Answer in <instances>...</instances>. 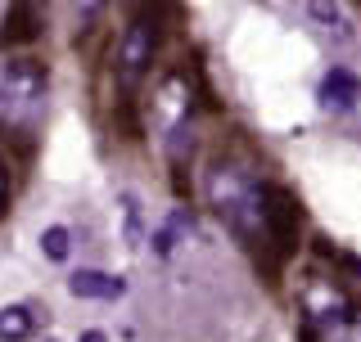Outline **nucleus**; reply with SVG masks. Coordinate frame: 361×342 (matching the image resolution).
Masks as SVG:
<instances>
[{
    "instance_id": "1a4fd4ad",
    "label": "nucleus",
    "mask_w": 361,
    "mask_h": 342,
    "mask_svg": "<svg viewBox=\"0 0 361 342\" xmlns=\"http://www.w3.org/2000/svg\"><path fill=\"white\" fill-rule=\"evenodd\" d=\"M32 334V311L27 306H5L0 311V342H27Z\"/></svg>"
},
{
    "instance_id": "9d476101",
    "label": "nucleus",
    "mask_w": 361,
    "mask_h": 342,
    "mask_svg": "<svg viewBox=\"0 0 361 342\" xmlns=\"http://www.w3.org/2000/svg\"><path fill=\"white\" fill-rule=\"evenodd\" d=\"M68 248H73V234H68L63 225H50V230L41 234V253L50 257V261H63V257H68Z\"/></svg>"
},
{
    "instance_id": "f257e3e1",
    "label": "nucleus",
    "mask_w": 361,
    "mask_h": 342,
    "mask_svg": "<svg viewBox=\"0 0 361 342\" xmlns=\"http://www.w3.org/2000/svg\"><path fill=\"white\" fill-rule=\"evenodd\" d=\"M267 185L271 180H257V171L235 163V158H212L208 176H203L208 203L226 221V230L244 248H262V253H267Z\"/></svg>"
},
{
    "instance_id": "20e7f679",
    "label": "nucleus",
    "mask_w": 361,
    "mask_h": 342,
    "mask_svg": "<svg viewBox=\"0 0 361 342\" xmlns=\"http://www.w3.org/2000/svg\"><path fill=\"white\" fill-rule=\"evenodd\" d=\"M298 230H302V203L289 185H267V248L271 261H289L298 253Z\"/></svg>"
},
{
    "instance_id": "f03ea898",
    "label": "nucleus",
    "mask_w": 361,
    "mask_h": 342,
    "mask_svg": "<svg viewBox=\"0 0 361 342\" xmlns=\"http://www.w3.org/2000/svg\"><path fill=\"white\" fill-rule=\"evenodd\" d=\"M50 72L37 59H9L0 63V131L5 135H32L45 113Z\"/></svg>"
},
{
    "instance_id": "39448f33",
    "label": "nucleus",
    "mask_w": 361,
    "mask_h": 342,
    "mask_svg": "<svg viewBox=\"0 0 361 342\" xmlns=\"http://www.w3.org/2000/svg\"><path fill=\"white\" fill-rule=\"evenodd\" d=\"M302 338H307V342H361V311H357V306L312 311Z\"/></svg>"
},
{
    "instance_id": "7ed1b4c3",
    "label": "nucleus",
    "mask_w": 361,
    "mask_h": 342,
    "mask_svg": "<svg viewBox=\"0 0 361 342\" xmlns=\"http://www.w3.org/2000/svg\"><path fill=\"white\" fill-rule=\"evenodd\" d=\"M154 54H158V18L149 9H135L118 37V63H113V77L127 95L145 82V72L154 68Z\"/></svg>"
},
{
    "instance_id": "6e6552de",
    "label": "nucleus",
    "mask_w": 361,
    "mask_h": 342,
    "mask_svg": "<svg viewBox=\"0 0 361 342\" xmlns=\"http://www.w3.org/2000/svg\"><path fill=\"white\" fill-rule=\"evenodd\" d=\"M68 293H73V298L113 302V298L127 293V279H122V275H104V270H73V275H68Z\"/></svg>"
},
{
    "instance_id": "ddd939ff",
    "label": "nucleus",
    "mask_w": 361,
    "mask_h": 342,
    "mask_svg": "<svg viewBox=\"0 0 361 342\" xmlns=\"http://www.w3.org/2000/svg\"><path fill=\"white\" fill-rule=\"evenodd\" d=\"M45 342H54V338H45Z\"/></svg>"
},
{
    "instance_id": "423d86ee",
    "label": "nucleus",
    "mask_w": 361,
    "mask_h": 342,
    "mask_svg": "<svg viewBox=\"0 0 361 342\" xmlns=\"http://www.w3.org/2000/svg\"><path fill=\"white\" fill-rule=\"evenodd\" d=\"M316 99H321L325 113H348V108H357V99H361V77L353 72V68L334 63L330 72L321 77V90H316Z\"/></svg>"
},
{
    "instance_id": "f8f14e48",
    "label": "nucleus",
    "mask_w": 361,
    "mask_h": 342,
    "mask_svg": "<svg viewBox=\"0 0 361 342\" xmlns=\"http://www.w3.org/2000/svg\"><path fill=\"white\" fill-rule=\"evenodd\" d=\"M77 342H109V338H104V334H99V329H86V334H82V338H77Z\"/></svg>"
},
{
    "instance_id": "9b49d317",
    "label": "nucleus",
    "mask_w": 361,
    "mask_h": 342,
    "mask_svg": "<svg viewBox=\"0 0 361 342\" xmlns=\"http://www.w3.org/2000/svg\"><path fill=\"white\" fill-rule=\"evenodd\" d=\"M5 198H9V171L0 163V212H5Z\"/></svg>"
},
{
    "instance_id": "0eeeda50",
    "label": "nucleus",
    "mask_w": 361,
    "mask_h": 342,
    "mask_svg": "<svg viewBox=\"0 0 361 342\" xmlns=\"http://www.w3.org/2000/svg\"><path fill=\"white\" fill-rule=\"evenodd\" d=\"M41 37V14L37 5H9L5 9V27H0V50H18Z\"/></svg>"
}]
</instances>
